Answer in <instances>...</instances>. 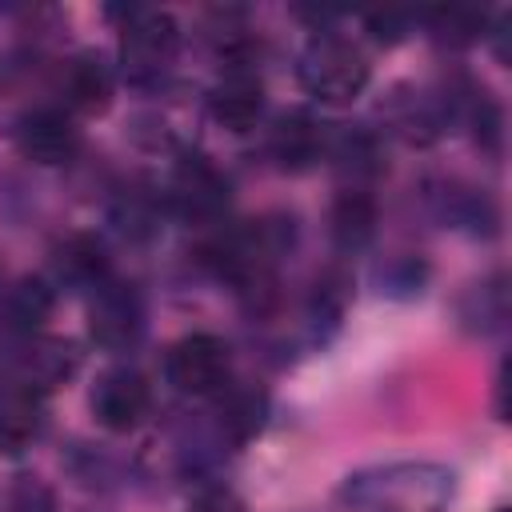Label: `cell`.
Returning <instances> with one entry per match:
<instances>
[{"label":"cell","mask_w":512,"mask_h":512,"mask_svg":"<svg viewBox=\"0 0 512 512\" xmlns=\"http://www.w3.org/2000/svg\"><path fill=\"white\" fill-rule=\"evenodd\" d=\"M452 488L456 476L448 468L428 460H400L348 476L340 496L364 512H444Z\"/></svg>","instance_id":"obj_1"},{"label":"cell","mask_w":512,"mask_h":512,"mask_svg":"<svg viewBox=\"0 0 512 512\" xmlns=\"http://www.w3.org/2000/svg\"><path fill=\"white\" fill-rule=\"evenodd\" d=\"M296 76H300L304 92H312L316 100L344 104L364 92L368 60L352 40H344L336 32H316L296 60Z\"/></svg>","instance_id":"obj_2"},{"label":"cell","mask_w":512,"mask_h":512,"mask_svg":"<svg viewBox=\"0 0 512 512\" xmlns=\"http://www.w3.org/2000/svg\"><path fill=\"white\" fill-rule=\"evenodd\" d=\"M120 16V60L132 84H156L176 52H180V24L172 12L160 8H124Z\"/></svg>","instance_id":"obj_3"},{"label":"cell","mask_w":512,"mask_h":512,"mask_svg":"<svg viewBox=\"0 0 512 512\" xmlns=\"http://www.w3.org/2000/svg\"><path fill=\"white\" fill-rule=\"evenodd\" d=\"M164 372L184 396H216L232 380V348L212 332H188L168 348Z\"/></svg>","instance_id":"obj_4"},{"label":"cell","mask_w":512,"mask_h":512,"mask_svg":"<svg viewBox=\"0 0 512 512\" xmlns=\"http://www.w3.org/2000/svg\"><path fill=\"white\" fill-rule=\"evenodd\" d=\"M88 336L108 352H124L144 336V300H140L136 284L108 276L100 288H92Z\"/></svg>","instance_id":"obj_5"},{"label":"cell","mask_w":512,"mask_h":512,"mask_svg":"<svg viewBox=\"0 0 512 512\" xmlns=\"http://www.w3.org/2000/svg\"><path fill=\"white\" fill-rule=\"evenodd\" d=\"M168 204L196 224H212L228 208V176L200 152L180 156L172 184H168Z\"/></svg>","instance_id":"obj_6"},{"label":"cell","mask_w":512,"mask_h":512,"mask_svg":"<svg viewBox=\"0 0 512 512\" xmlns=\"http://www.w3.org/2000/svg\"><path fill=\"white\" fill-rule=\"evenodd\" d=\"M76 368H80L76 348L68 340H48V336H24V344L12 352V364H8L16 392H28V396H44L68 384Z\"/></svg>","instance_id":"obj_7"},{"label":"cell","mask_w":512,"mask_h":512,"mask_svg":"<svg viewBox=\"0 0 512 512\" xmlns=\"http://www.w3.org/2000/svg\"><path fill=\"white\" fill-rule=\"evenodd\" d=\"M16 148L24 160L56 168L80 152V128L64 108H32L16 120Z\"/></svg>","instance_id":"obj_8"},{"label":"cell","mask_w":512,"mask_h":512,"mask_svg":"<svg viewBox=\"0 0 512 512\" xmlns=\"http://www.w3.org/2000/svg\"><path fill=\"white\" fill-rule=\"evenodd\" d=\"M152 408L148 380L136 368H108L92 388V416L108 432H132Z\"/></svg>","instance_id":"obj_9"},{"label":"cell","mask_w":512,"mask_h":512,"mask_svg":"<svg viewBox=\"0 0 512 512\" xmlns=\"http://www.w3.org/2000/svg\"><path fill=\"white\" fill-rule=\"evenodd\" d=\"M208 116L228 132H252L264 116V84L248 64H232L208 92Z\"/></svg>","instance_id":"obj_10"},{"label":"cell","mask_w":512,"mask_h":512,"mask_svg":"<svg viewBox=\"0 0 512 512\" xmlns=\"http://www.w3.org/2000/svg\"><path fill=\"white\" fill-rule=\"evenodd\" d=\"M324 152H328V132H324V124H320L312 112H304V108L284 112V116L268 128V156H272V164L284 168V172H304V168H312Z\"/></svg>","instance_id":"obj_11"},{"label":"cell","mask_w":512,"mask_h":512,"mask_svg":"<svg viewBox=\"0 0 512 512\" xmlns=\"http://www.w3.org/2000/svg\"><path fill=\"white\" fill-rule=\"evenodd\" d=\"M52 276L68 288H100L108 272V248L92 232H72L52 252Z\"/></svg>","instance_id":"obj_12"},{"label":"cell","mask_w":512,"mask_h":512,"mask_svg":"<svg viewBox=\"0 0 512 512\" xmlns=\"http://www.w3.org/2000/svg\"><path fill=\"white\" fill-rule=\"evenodd\" d=\"M60 96L72 112H104L112 100V68L96 52H80L60 72Z\"/></svg>","instance_id":"obj_13"},{"label":"cell","mask_w":512,"mask_h":512,"mask_svg":"<svg viewBox=\"0 0 512 512\" xmlns=\"http://www.w3.org/2000/svg\"><path fill=\"white\" fill-rule=\"evenodd\" d=\"M328 232H332V244H336L340 252H360V248H368L372 236H376V200H372L364 188H344V192L332 200Z\"/></svg>","instance_id":"obj_14"},{"label":"cell","mask_w":512,"mask_h":512,"mask_svg":"<svg viewBox=\"0 0 512 512\" xmlns=\"http://www.w3.org/2000/svg\"><path fill=\"white\" fill-rule=\"evenodd\" d=\"M220 408H216V420H220V436H228L232 444H248L260 428H264V416H268V396L264 388L256 384H224L216 392Z\"/></svg>","instance_id":"obj_15"},{"label":"cell","mask_w":512,"mask_h":512,"mask_svg":"<svg viewBox=\"0 0 512 512\" xmlns=\"http://www.w3.org/2000/svg\"><path fill=\"white\" fill-rule=\"evenodd\" d=\"M52 304H56L52 284L40 280V276H24V280H16V284L8 288V296H4V320H8L12 332L36 336V332L44 328V320L52 316Z\"/></svg>","instance_id":"obj_16"},{"label":"cell","mask_w":512,"mask_h":512,"mask_svg":"<svg viewBox=\"0 0 512 512\" xmlns=\"http://www.w3.org/2000/svg\"><path fill=\"white\" fill-rule=\"evenodd\" d=\"M420 24L432 32V40H440L448 48H464L488 32V12L472 8V4H444V8L420 12Z\"/></svg>","instance_id":"obj_17"},{"label":"cell","mask_w":512,"mask_h":512,"mask_svg":"<svg viewBox=\"0 0 512 512\" xmlns=\"http://www.w3.org/2000/svg\"><path fill=\"white\" fill-rule=\"evenodd\" d=\"M40 432V404L28 392L0 396V452H20Z\"/></svg>","instance_id":"obj_18"},{"label":"cell","mask_w":512,"mask_h":512,"mask_svg":"<svg viewBox=\"0 0 512 512\" xmlns=\"http://www.w3.org/2000/svg\"><path fill=\"white\" fill-rule=\"evenodd\" d=\"M508 316V292H504V276H492L484 284H476L464 304H460V320L472 332H496Z\"/></svg>","instance_id":"obj_19"},{"label":"cell","mask_w":512,"mask_h":512,"mask_svg":"<svg viewBox=\"0 0 512 512\" xmlns=\"http://www.w3.org/2000/svg\"><path fill=\"white\" fill-rule=\"evenodd\" d=\"M0 512H56V496H52V488L40 476L20 472V476H12L4 484Z\"/></svg>","instance_id":"obj_20"},{"label":"cell","mask_w":512,"mask_h":512,"mask_svg":"<svg viewBox=\"0 0 512 512\" xmlns=\"http://www.w3.org/2000/svg\"><path fill=\"white\" fill-rule=\"evenodd\" d=\"M416 20H420V16H412V12H372V16H364L368 32H372L376 40H384V44L404 40V36L412 32V24H416Z\"/></svg>","instance_id":"obj_21"},{"label":"cell","mask_w":512,"mask_h":512,"mask_svg":"<svg viewBox=\"0 0 512 512\" xmlns=\"http://www.w3.org/2000/svg\"><path fill=\"white\" fill-rule=\"evenodd\" d=\"M384 284H388L392 292H420V284H424V264H420L416 256H400V260L388 264Z\"/></svg>","instance_id":"obj_22"},{"label":"cell","mask_w":512,"mask_h":512,"mask_svg":"<svg viewBox=\"0 0 512 512\" xmlns=\"http://www.w3.org/2000/svg\"><path fill=\"white\" fill-rule=\"evenodd\" d=\"M188 512H244V504H240V496L228 492V488H204V492L188 504Z\"/></svg>","instance_id":"obj_23"},{"label":"cell","mask_w":512,"mask_h":512,"mask_svg":"<svg viewBox=\"0 0 512 512\" xmlns=\"http://www.w3.org/2000/svg\"><path fill=\"white\" fill-rule=\"evenodd\" d=\"M500 512H508V508H500Z\"/></svg>","instance_id":"obj_24"}]
</instances>
